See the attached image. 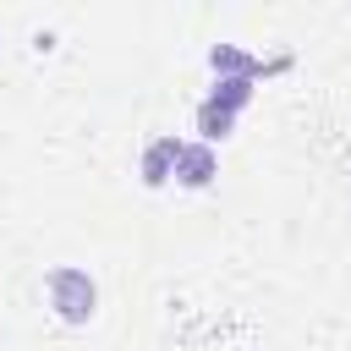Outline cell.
<instances>
[{
    "label": "cell",
    "instance_id": "7a4b0ae2",
    "mask_svg": "<svg viewBox=\"0 0 351 351\" xmlns=\"http://www.w3.org/2000/svg\"><path fill=\"white\" fill-rule=\"evenodd\" d=\"M219 176V159H214V148H203V143H181V154H176V170H170V181H181V186H208Z\"/></svg>",
    "mask_w": 351,
    "mask_h": 351
},
{
    "label": "cell",
    "instance_id": "5b68a950",
    "mask_svg": "<svg viewBox=\"0 0 351 351\" xmlns=\"http://www.w3.org/2000/svg\"><path fill=\"white\" fill-rule=\"evenodd\" d=\"M252 93H258V82H252V77H214V88H208V104H219V110L241 115V110L252 104Z\"/></svg>",
    "mask_w": 351,
    "mask_h": 351
},
{
    "label": "cell",
    "instance_id": "6da1fadb",
    "mask_svg": "<svg viewBox=\"0 0 351 351\" xmlns=\"http://www.w3.org/2000/svg\"><path fill=\"white\" fill-rule=\"evenodd\" d=\"M44 296H49V307H55L66 324H88L93 307H99V291H93L88 269H77V263L49 269V274H44Z\"/></svg>",
    "mask_w": 351,
    "mask_h": 351
},
{
    "label": "cell",
    "instance_id": "277c9868",
    "mask_svg": "<svg viewBox=\"0 0 351 351\" xmlns=\"http://www.w3.org/2000/svg\"><path fill=\"white\" fill-rule=\"evenodd\" d=\"M208 71H214V77H252V82L263 77V66H258L241 44H214V49H208Z\"/></svg>",
    "mask_w": 351,
    "mask_h": 351
},
{
    "label": "cell",
    "instance_id": "3957f363",
    "mask_svg": "<svg viewBox=\"0 0 351 351\" xmlns=\"http://www.w3.org/2000/svg\"><path fill=\"white\" fill-rule=\"evenodd\" d=\"M176 154H181V137H154V143L143 148V159H137L143 186H165L170 170H176Z\"/></svg>",
    "mask_w": 351,
    "mask_h": 351
},
{
    "label": "cell",
    "instance_id": "8992f818",
    "mask_svg": "<svg viewBox=\"0 0 351 351\" xmlns=\"http://www.w3.org/2000/svg\"><path fill=\"white\" fill-rule=\"evenodd\" d=\"M230 126H236V115H230V110H219V104H208V99L197 104V143H203V148L225 143V137H230Z\"/></svg>",
    "mask_w": 351,
    "mask_h": 351
}]
</instances>
